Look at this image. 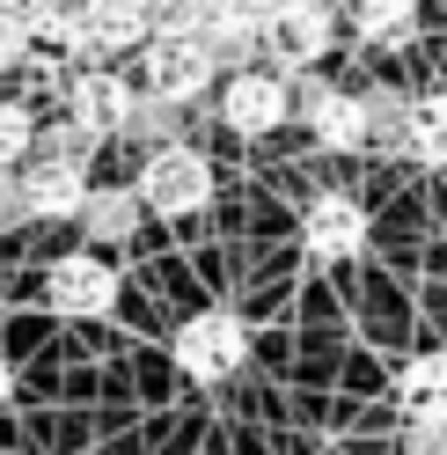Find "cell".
I'll return each instance as SVG.
<instances>
[{
    "label": "cell",
    "instance_id": "cell-9",
    "mask_svg": "<svg viewBox=\"0 0 447 455\" xmlns=\"http://www.w3.org/2000/svg\"><path fill=\"white\" fill-rule=\"evenodd\" d=\"M81 198H89V177H81V162H30V177L15 184V213L30 220H67L81 213Z\"/></svg>",
    "mask_w": 447,
    "mask_h": 455
},
{
    "label": "cell",
    "instance_id": "cell-16",
    "mask_svg": "<svg viewBox=\"0 0 447 455\" xmlns=\"http://www.w3.org/2000/svg\"><path fill=\"white\" fill-rule=\"evenodd\" d=\"M404 448H411V455H447V419H411Z\"/></svg>",
    "mask_w": 447,
    "mask_h": 455
},
{
    "label": "cell",
    "instance_id": "cell-2",
    "mask_svg": "<svg viewBox=\"0 0 447 455\" xmlns=\"http://www.w3.org/2000/svg\"><path fill=\"white\" fill-rule=\"evenodd\" d=\"M213 44L199 30H161L147 37V96L154 103H191V96H206L213 89Z\"/></svg>",
    "mask_w": 447,
    "mask_h": 455
},
{
    "label": "cell",
    "instance_id": "cell-1",
    "mask_svg": "<svg viewBox=\"0 0 447 455\" xmlns=\"http://www.w3.org/2000/svg\"><path fill=\"white\" fill-rule=\"evenodd\" d=\"M139 206L169 213V220L213 206V162L199 148H184V140H161V148L147 155V169H139Z\"/></svg>",
    "mask_w": 447,
    "mask_h": 455
},
{
    "label": "cell",
    "instance_id": "cell-4",
    "mask_svg": "<svg viewBox=\"0 0 447 455\" xmlns=\"http://www.w3.org/2000/svg\"><path fill=\"white\" fill-rule=\"evenodd\" d=\"M44 301L59 308V316H110L118 272H110L96 250H67V258H51V272H44Z\"/></svg>",
    "mask_w": 447,
    "mask_h": 455
},
{
    "label": "cell",
    "instance_id": "cell-6",
    "mask_svg": "<svg viewBox=\"0 0 447 455\" xmlns=\"http://www.w3.org/2000/svg\"><path fill=\"white\" fill-rule=\"evenodd\" d=\"M132 81L125 74H110V67H89V74H74L67 81V110H74V125L89 132V140H110V132H125L132 125Z\"/></svg>",
    "mask_w": 447,
    "mask_h": 455
},
{
    "label": "cell",
    "instance_id": "cell-14",
    "mask_svg": "<svg viewBox=\"0 0 447 455\" xmlns=\"http://www.w3.org/2000/svg\"><path fill=\"white\" fill-rule=\"evenodd\" d=\"M132 213H139L132 191H89V198H81V220H89V235H103V243L132 235Z\"/></svg>",
    "mask_w": 447,
    "mask_h": 455
},
{
    "label": "cell",
    "instance_id": "cell-13",
    "mask_svg": "<svg viewBox=\"0 0 447 455\" xmlns=\"http://www.w3.org/2000/svg\"><path fill=\"white\" fill-rule=\"evenodd\" d=\"M352 30L359 44H411L418 0H352Z\"/></svg>",
    "mask_w": 447,
    "mask_h": 455
},
{
    "label": "cell",
    "instance_id": "cell-8",
    "mask_svg": "<svg viewBox=\"0 0 447 455\" xmlns=\"http://www.w3.org/2000/svg\"><path fill=\"white\" fill-rule=\"evenodd\" d=\"M286 67H316L330 37H338V22H330V0H286L278 15H264V30H257Z\"/></svg>",
    "mask_w": 447,
    "mask_h": 455
},
{
    "label": "cell",
    "instance_id": "cell-5",
    "mask_svg": "<svg viewBox=\"0 0 447 455\" xmlns=\"http://www.w3.org/2000/svg\"><path fill=\"white\" fill-rule=\"evenodd\" d=\"M301 243H309V258H323V265L359 258V250H367V206L345 198V191H323L316 206L301 213Z\"/></svg>",
    "mask_w": 447,
    "mask_h": 455
},
{
    "label": "cell",
    "instance_id": "cell-7",
    "mask_svg": "<svg viewBox=\"0 0 447 455\" xmlns=\"http://www.w3.org/2000/svg\"><path fill=\"white\" fill-rule=\"evenodd\" d=\"M286 81H278V74H235L228 81V89H220V125H228V132H242V140H264V132H278V125H286Z\"/></svg>",
    "mask_w": 447,
    "mask_h": 455
},
{
    "label": "cell",
    "instance_id": "cell-11",
    "mask_svg": "<svg viewBox=\"0 0 447 455\" xmlns=\"http://www.w3.org/2000/svg\"><path fill=\"white\" fill-rule=\"evenodd\" d=\"M396 404L411 419H447V353H418L396 375Z\"/></svg>",
    "mask_w": 447,
    "mask_h": 455
},
{
    "label": "cell",
    "instance_id": "cell-15",
    "mask_svg": "<svg viewBox=\"0 0 447 455\" xmlns=\"http://www.w3.org/2000/svg\"><path fill=\"white\" fill-rule=\"evenodd\" d=\"M30 148H37V125H30V110H22V103H0V169H15Z\"/></svg>",
    "mask_w": 447,
    "mask_h": 455
},
{
    "label": "cell",
    "instance_id": "cell-12",
    "mask_svg": "<svg viewBox=\"0 0 447 455\" xmlns=\"http://www.w3.org/2000/svg\"><path fill=\"white\" fill-rule=\"evenodd\" d=\"M404 148L426 162V169H447V89L418 96V103L404 110Z\"/></svg>",
    "mask_w": 447,
    "mask_h": 455
},
{
    "label": "cell",
    "instance_id": "cell-3",
    "mask_svg": "<svg viewBox=\"0 0 447 455\" xmlns=\"http://www.w3.org/2000/svg\"><path fill=\"white\" fill-rule=\"evenodd\" d=\"M242 360H249V331L228 308H199V316L176 331V367L191 382H228Z\"/></svg>",
    "mask_w": 447,
    "mask_h": 455
},
{
    "label": "cell",
    "instance_id": "cell-10",
    "mask_svg": "<svg viewBox=\"0 0 447 455\" xmlns=\"http://www.w3.org/2000/svg\"><path fill=\"white\" fill-rule=\"evenodd\" d=\"M309 132H316V148H330V155H359L367 148V96H352V89H323L316 103H309Z\"/></svg>",
    "mask_w": 447,
    "mask_h": 455
},
{
    "label": "cell",
    "instance_id": "cell-17",
    "mask_svg": "<svg viewBox=\"0 0 447 455\" xmlns=\"http://www.w3.org/2000/svg\"><path fill=\"white\" fill-rule=\"evenodd\" d=\"M8 396H15V375H8V360H0V404H8Z\"/></svg>",
    "mask_w": 447,
    "mask_h": 455
}]
</instances>
